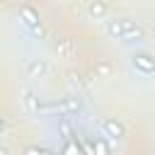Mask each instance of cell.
<instances>
[{"label": "cell", "instance_id": "5b68a950", "mask_svg": "<svg viewBox=\"0 0 155 155\" xmlns=\"http://www.w3.org/2000/svg\"><path fill=\"white\" fill-rule=\"evenodd\" d=\"M19 94H22V104L27 107V111H31V114H44V104L39 102V97H36L31 90H27V87H24Z\"/></svg>", "mask_w": 155, "mask_h": 155}, {"label": "cell", "instance_id": "8992f818", "mask_svg": "<svg viewBox=\"0 0 155 155\" xmlns=\"http://www.w3.org/2000/svg\"><path fill=\"white\" fill-rule=\"evenodd\" d=\"M24 73H27V78H44V75L48 73V63H46L44 58H31V61L27 63Z\"/></svg>", "mask_w": 155, "mask_h": 155}, {"label": "cell", "instance_id": "8fae6325", "mask_svg": "<svg viewBox=\"0 0 155 155\" xmlns=\"http://www.w3.org/2000/svg\"><path fill=\"white\" fill-rule=\"evenodd\" d=\"M61 150H63V153H78V155H80V153L85 150V145H80V143H73V140L68 138V140L63 143V148H61Z\"/></svg>", "mask_w": 155, "mask_h": 155}, {"label": "cell", "instance_id": "6da1fadb", "mask_svg": "<svg viewBox=\"0 0 155 155\" xmlns=\"http://www.w3.org/2000/svg\"><path fill=\"white\" fill-rule=\"evenodd\" d=\"M107 31L114 36V39H124V41H145V29L138 27L133 19H111L107 24Z\"/></svg>", "mask_w": 155, "mask_h": 155}, {"label": "cell", "instance_id": "30bf717a", "mask_svg": "<svg viewBox=\"0 0 155 155\" xmlns=\"http://www.w3.org/2000/svg\"><path fill=\"white\" fill-rule=\"evenodd\" d=\"M85 150L87 153H109V143L102 138H94L92 143H85Z\"/></svg>", "mask_w": 155, "mask_h": 155}, {"label": "cell", "instance_id": "52a82bcc", "mask_svg": "<svg viewBox=\"0 0 155 155\" xmlns=\"http://www.w3.org/2000/svg\"><path fill=\"white\" fill-rule=\"evenodd\" d=\"M19 17H22V22H24L27 27H31V29H36V27H41V19H39V12H36L34 7H29V5H22V7H19Z\"/></svg>", "mask_w": 155, "mask_h": 155}, {"label": "cell", "instance_id": "4fadbf2b", "mask_svg": "<svg viewBox=\"0 0 155 155\" xmlns=\"http://www.w3.org/2000/svg\"><path fill=\"white\" fill-rule=\"evenodd\" d=\"M70 85H73L78 92H82V82H80V78H78L75 73H70Z\"/></svg>", "mask_w": 155, "mask_h": 155}, {"label": "cell", "instance_id": "7a4b0ae2", "mask_svg": "<svg viewBox=\"0 0 155 155\" xmlns=\"http://www.w3.org/2000/svg\"><path fill=\"white\" fill-rule=\"evenodd\" d=\"M75 111H80V102H78V99H63V102H51V104H44V114L73 116Z\"/></svg>", "mask_w": 155, "mask_h": 155}, {"label": "cell", "instance_id": "277c9868", "mask_svg": "<svg viewBox=\"0 0 155 155\" xmlns=\"http://www.w3.org/2000/svg\"><path fill=\"white\" fill-rule=\"evenodd\" d=\"M131 63H133V68L140 75H153L155 73V58L150 53H133L131 56Z\"/></svg>", "mask_w": 155, "mask_h": 155}, {"label": "cell", "instance_id": "5bb4252c", "mask_svg": "<svg viewBox=\"0 0 155 155\" xmlns=\"http://www.w3.org/2000/svg\"><path fill=\"white\" fill-rule=\"evenodd\" d=\"M27 153H29V155H34V153H51V148H44V145H31V148H27Z\"/></svg>", "mask_w": 155, "mask_h": 155}, {"label": "cell", "instance_id": "ba28073f", "mask_svg": "<svg viewBox=\"0 0 155 155\" xmlns=\"http://www.w3.org/2000/svg\"><path fill=\"white\" fill-rule=\"evenodd\" d=\"M107 5L102 2V0H90V5H87V15L92 17V19H104L107 17Z\"/></svg>", "mask_w": 155, "mask_h": 155}, {"label": "cell", "instance_id": "3957f363", "mask_svg": "<svg viewBox=\"0 0 155 155\" xmlns=\"http://www.w3.org/2000/svg\"><path fill=\"white\" fill-rule=\"evenodd\" d=\"M99 128H102L104 138H111V140H121V138L126 136L124 124H121V121H116V119H109V116L99 119Z\"/></svg>", "mask_w": 155, "mask_h": 155}, {"label": "cell", "instance_id": "9c48e42d", "mask_svg": "<svg viewBox=\"0 0 155 155\" xmlns=\"http://www.w3.org/2000/svg\"><path fill=\"white\" fill-rule=\"evenodd\" d=\"M58 133H61L63 140H68V138L75 136V128H73V124H70V116H63V119L58 121Z\"/></svg>", "mask_w": 155, "mask_h": 155}, {"label": "cell", "instance_id": "7c38bea8", "mask_svg": "<svg viewBox=\"0 0 155 155\" xmlns=\"http://www.w3.org/2000/svg\"><path fill=\"white\" fill-rule=\"evenodd\" d=\"M56 48H58V53H70V51H73V44H70L68 39H61V41L56 44Z\"/></svg>", "mask_w": 155, "mask_h": 155}, {"label": "cell", "instance_id": "9a60e30c", "mask_svg": "<svg viewBox=\"0 0 155 155\" xmlns=\"http://www.w3.org/2000/svg\"><path fill=\"white\" fill-rule=\"evenodd\" d=\"M109 70H111V68H109V65H107V63H104V65H97V73H102V75H107V73H109Z\"/></svg>", "mask_w": 155, "mask_h": 155}]
</instances>
